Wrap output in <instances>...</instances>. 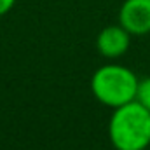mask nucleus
<instances>
[{
    "mask_svg": "<svg viewBox=\"0 0 150 150\" xmlns=\"http://www.w3.org/2000/svg\"><path fill=\"white\" fill-rule=\"evenodd\" d=\"M14 4H16V0H0V16L7 14L14 7Z\"/></svg>",
    "mask_w": 150,
    "mask_h": 150,
    "instance_id": "423d86ee",
    "label": "nucleus"
},
{
    "mask_svg": "<svg viewBox=\"0 0 150 150\" xmlns=\"http://www.w3.org/2000/svg\"><path fill=\"white\" fill-rule=\"evenodd\" d=\"M138 77L133 70L122 65H103L91 77V91L94 98L110 108L134 101L138 89Z\"/></svg>",
    "mask_w": 150,
    "mask_h": 150,
    "instance_id": "f03ea898",
    "label": "nucleus"
},
{
    "mask_svg": "<svg viewBox=\"0 0 150 150\" xmlns=\"http://www.w3.org/2000/svg\"><path fill=\"white\" fill-rule=\"evenodd\" d=\"M119 25L131 35L150 33V0H124L119 9Z\"/></svg>",
    "mask_w": 150,
    "mask_h": 150,
    "instance_id": "7ed1b4c3",
    "label": "nucleus"
},
{
    "mask_svg": "<svg viewBox=\"0 0 150 150\" xmlns=\"http://www.w3.org/2000/svg\"><path fill=\"white\" fill-rule=\"evenodd\" d=\"M108 138L115 150H147L150 145V112L136 100L113 108Z\"/></svg>",
    "mask_w": 150,
    "mask_h": 150,
    "instance_id": "f257e3e1",
    "label": "nucleus"
},
{
    "mask_svg": "<svg viewBox=\"0 0 150 150\" xmlns=\"http://www.w3.org/2000/svg\"><path fill=\"white\" fill-rule=\"evenodd\" d=\"M134 100L150 112V77L138 82V89H136V98Z\"/></svg>",
    "mask_w": 150,
    "mask_h": 150,
    "instance_id": "39448f33",
    "label": "nucleus"
},
{
    "mask_svg": "<svg viewBox=\"0 0 150 150\" xmlns=\"http://www.w3.org/2000/svg\"><path fill=\"white\" fill-rule=\"evenodd\" d=\"M131 37L133 35L120 25L107 26L96 37V49L101 56H105L108 59L120 58L122 54L127 52L129 44H131Z\"/></svg>",
    "mask_w": 150,
    "mask_h": 150,
    "instance_id": "20e7f679",
    "label": "nucleus"
}]
</instances>
